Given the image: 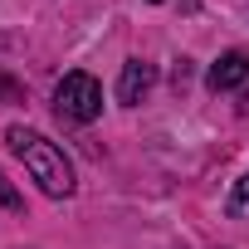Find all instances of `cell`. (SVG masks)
I'll return each instance as SVG.
<instances>
[{
    "instance_id": "obj_1",
    "label": "cell",
    "mask_w": 249,
    "mask_h": 249,
    "mask_svg": "<svg viewBox=\"0 0 249 249\" xmlns=\"http://www.w3.org/2000/svg\"><path fill=\"white\" fill-rule=\"evenodd\" d=\"M5 142H10V152L25 161V171L35 176V186L44 191V196H54V200H64V196H73V161L64 157V147H54L44 132H35V127H10L5 132Z\"/></svg>"
},
{
    "instance_id": "obj_2",
    "label": "cell",
    "mask_w": 249,
    "mask_h": 249,
    "mask_svg": "<svg viewBox=\"0 0 249 249\" xmlns=\"http://www.w3.org/2000/svg\"><path fill=\"white\" fill-rule=\"evenodd\" d=\"M54 112L64 122H78V127H83V122H98L103 117V88H98V78L83 73V69L64 73L59 88H54Z\"/></svg>"
},
{
    "instance_id": "obj_3",
    "label": "cell",
    "mask_w": 249,
    "mask_h": 249,
    "mask_svg": "<svg viewBox=\"0 0 249 249\" xmlns=\"http://www.w3.org/2000/svg\"><path fill=\"white\" fill-rule=\"evenodd\" d=\"M152 88H157V69L147 59H127L122 64V78H117V103L122 107H137Z\"/></svg>"
},
{
    "instance_id": "obj_4",
    "label": "cell",
    "mask_w": 249,
    "mask_h": 249,
    "mask_svg": "<svg viewBox=\"0 0 249 249\" xmlns=\"http://www.w3.org/2000/svg\"><path fill=\"white\" fill-rule=\"evenodd\" d=\"M244 78H249V54H244V49L220 54V59L210 64V73H205V83H210L215 93H230V88H239Z\"/></svg>"
},
{
    "instance_id": "obj_5",
    "label": "cell",
    "mask_w": 249,
    "mask_h": 249,
    "mask_svg": "<svg viewBox=\"0 0 249 249\" xmlns=\"http://www.w3.org/2000/svg\"><path fill=\"white\" fill-rule=\"evenodd\" d=\"M0 210H20V191L10 186V176L0 171Z\"/></svg>"
},
{
    "instance_id": "obj_6",
    "label": "cell",
    "mask_w": 249,
    "mask_h": 249,
    "mask_svg": "<svg viewBox=\"0 0 249 249\" xmlns=\"http://www.w3.org/2000/svg\"><path fill=\"white\" fill-rule=\"evenodd\" d=\"M20 93H25V88H20L10 73H0V103H20Z\"/></svg>"
},
{
    "instance_id": "obj_7",
    "label": "cell",
    "mask_w": 249,
    "mask_h": 249,
    "mask_svg": "<svg viewBox=\"0 0 249 249\" xmlns=\"http://www.w3.org/2000/svg\"><path fill=\"white\" fill-rule=\"evenodd\" d=\"M234 205H239V210H249V171L234 181Z\"/></svg>"
}]
</instances>
